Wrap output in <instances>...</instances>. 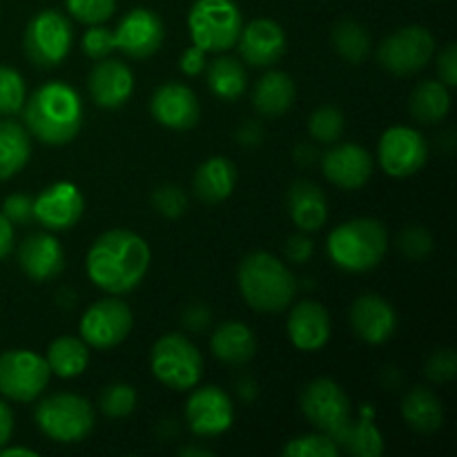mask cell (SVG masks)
I'll list each match as a JSON object with an SVG mask.
<instances>
[{"instance_id":"cell-51","label":"cell","mask_w":457,"mask_h":457,"mask_svg":"<svg viewBox=\"0 0 457 457\" xmlns=\"http://www.w3.org/2000/svg\"><path fill=\"white\" fill-rule=\"evenodd\" d=\"M262 128L257 123H245L239 129V134H237V138H239V143H245V145H257L262 141Z\"/></svg>"},{"instance_id":"cell-4","label":"cell","mask_w":457,"mask_h":457,"mask_svg":"<svg viewBox=\"0 0 457 457\" xmlns=\"http://www.w3.org/2000/svg\"><path fill=\"white\" fill-rule=\"evenodd\" d=\"M328 257L346 272L373 270L388 250V232L378 219H353L328 235Z\"/></svg>"},{"instance_id":"cell-43","label":"cell","mask_w":457,"mask_h":457,"mask_svg":"<svg viewBox=\"0 0 457 457\" xmlns=\"http://www.w3.org/2000/svg\"><path fill=\"white\" fill-rule=\"evenodd\" d=\"M457 373V355L453 348H442L433 353L431 360L427 361V378L436 384H446L455 378Z\"/></svg>"},{"instance_id":"cell-20","label":"cell","mask_w":457,"mask_h":457,"mask_svg":"<svg viewBox=\"0 0 457 457\" xmlns=\"http://www.w3.org/2000/svg\"><path fill=\"white\" fill-rule=\"evenodd\" d=\"M351 326L361 342L378 346L393 337L397 328V315L386 299L369 293L353 302Z\"/></svg>"},{"instance_id":"cell-47","label":"cell","mask_w":457,"mask_h":457,"mask_svg":"<svg viewBox=\"0 0 457 457\" xmlns=\"http://www.w3.org/2000/svg\"><path fill=\"white\" fill-rule=\"evenodd\" d=\"M312 241L306 235H293L286 244V254L295 263H306L312 257Z\"/></svg>"},{"instance_id":"cell-13","label":"cell","mask_w":457,"mask_h":457,"mask_svg":"<svg viewBox=\"0 0 457 457\" xmlns=\"http://www.w3.org/2000/svg\"><path fill=\"white\" fill-rule=\"evenodd\" d=\"M378 159L388 177H413L415 172L424 168L428 159L427 141L418 129L395 125V128H388L379 138Z\"/></svg>"},{"instance_id":"cell-38","label":"cell","mask_w":457,"mask_h":457,"mask_svg":"<svg viewBox=\"0 0 457 457\" xmlns=\"http://www.w3.org/2000/svg\"><path fill=\"white\" fill-rule=\"evenodd\" d=\"M339 453H342L339 446L326 433H308V436L295 437L284 446L286 457H337Z\"/></svg>"},{"instance_id":"cell-45","label":"cell","mask_w":457,"mask_h":457,"mask_svg":"<svg viewBox=\"0 0 457 457\" xmlns=\"http://www.w3.org/2000/svg\"><path fill=\"white\" fill-rule=\"evenodd\" d=\"M437 74H440V83L446 87L457 85V47L453 43L446 45L437 56Z\"/></svg>"},{"instance_id":"cell-10","label":"cell","mask_w":457,"mask_h":457,"mask_svg":"<svg viewBox=\"0 0 457 457\" xmlns=\"http://www.w3.org/2000/svg\"><path fill=\"white\" fill-rule=\"evenodd\" d=\"M52 370L34 351H7L0 355V393L13 402H34L47 388Z\"/></svg>"},{"instance_id":"cell-52","label":"cell","mask_w":457,"mask_h":457,"mask_svg":"<svg viewBox=\"0 0 457 457\" xmlns=\"http://www.w3.org/2000/svg\"><path fill=\"white\" fill-rule=\"evenodd\" d=\"M315 154H317V152L312 150L311 145H299L297 150H295V161H297V163L308 165V163H312V161H315Z\"/></svg>"},{"instance_id":"cell-48","label":"cell","mask_w":457,"mask_h":457,"mask_svg":"<svg viewBox=\"0 0 457 457\" xmlns=\"http://www.w3.org/2000/svg\"><path fill=\"white\" fill-rule=\"evenodd\" d=\"M179 65H181L183 74L187 76L201 74V71L205 70V52L201 47H196V45H192V47H187L186 52L181 54Z\"/></svg>"},{"instance_id":"cell-39","label":"cell","mask_w":457,"mask_h":457,"mask_svg":"<svg viewBox=\"0 0 457 457\" xmlns=\"http://www.w3.org/2000/svg\"><path fill=\"white\" fill-rule=\"evenodd\" d=\"M65 4L67 12L85 25H101L110 21L116 9V0H65Z\"/></svg>"},{"instance_id":"cell-44","label":"cell","mask_w":457,"mask_h":457,"mask_svg":"<svg viewBox=\"0 0 457 457\" xmlns=\"http://www.w3.org/2000/svg\"><path fill=\"white\" fill-rule=\"evenodd\" d=\"M0 212L9 219L12 223H29L34 219V199H29L27 195H12L4 199L3 210Z\"/></svg>"},{"instance_id":"cell-25","label":"cell","mask_w":457,"mask_h":457,"mask_svg":"<svg viewBox=\"0 0 457 457\" xmlns=\"http://www.w3.org/2000/svg\"><path fill=\"white\" fill-rule=\"evenodd\" d=\"M237 186V168L226 156H212L204 161L195 174V195L204 204H221L232 195Z\"/></svg>"},{"instance_id":"cell-15","label":"cell","mask_w":457,"mask_h":457,"mask_svg":"<svg viewBox=\"0 0 457 457\" xmlns=\"http://www.w3.org/2000/svg\"><path fill=\"white\" fill-rule=\"evenodd\" d=\"M165 29L161 18L145 7H137L120 18L114 31L116 47L132 58H147L163 45Z\"/></svg>"},{"instance_id":"cell-49","label":"cell","mask_w":457,"mask_h":457,"mask_svg":"<svg viewBox=\"0 0 457 457\" xmlns=\"http://www.w3.org/2000/svg\"><path fill=\"white\" fill-rule=\"evenodd\" d=\"M13 245V223L0 212V259L7 257L12 253Z\"/></svg>"},{"instance_id":"cell-18","label":"cell","mask_w":457,"mask_h":457,"mask_svg":"<svg viewBox=\"0 0 457 457\" xmlns=\"http://www.w3.org/2000/svg\"><path fill=\"white\" fill-rule=\"evenodd\" d=\"M239 52L253 67H272L286 52V34L279 22L270 18H257L241 29Z\"/></svg>"},{"instance_id":"cell-29","label":"cell","mask_w":457,"mask_h":457,"mask_svg":"<svg viewBox=\"0 0 457 457\" xmlns=\"http://www.w3.org/2000/svg\"><path fill=\"white\" fill-rule=\"evenodd\" d=\"M31 156L29 134L13 120H0V181L16 177Z\"/></svg>"},{"instance_id":"cell-19","label":"cell","mask_w":457,"mask_h":457,"mask_svg":"<svg viewBox=\"0 0 457 457\" xmlns=\"http://www.w3.org/2000/svg\"><path fill=\"white\" fill-rule=\"evenodd\" d=\"M150 112L170 129H190L199 123L201 107L195 92L183 83H163L150 101Z\"/></svg>"},{"instance_id":"cell-53","label":"cell","mask_w":457,"mask_h":457,"mask_svg":"<svg viewBox=\"0 0 457 457\" xmlns=\"http://www.w3.org/2000/svg\"><path fill=\"white\" fill-rule=\"evenodd\" d=\"M16 455H22V457H36L38 453L31 449H22V446H12V449H0V457H16Z\"/></svg>"},{"instance_id":"cell-6","label":"cell","mask_w":457,"mask_h":457,"mask_svg":"<svg viewBox=\"0 0 457 457\" xmlns=\"http://www.w3.org/2000/svg\"><path fill=\"white\" fill-rule=\"evenodd\" d=\"M36 424L49 440L76 445L92 431L94 409L74 393H54L36 406Z\"/></svg>"},{"instance_id":"cell-34","label":"cell","mask_w":457,"mask_h":457,"mask_svg":"<svg viewBox=\"0 0 457 457\" xmlns=\"http://www.w3.org/2000/svg\"><path fill=\"white\" fill-rule=\"evenodd\" d=\"M333 45L337 49L339 56L344 61L353 62V65H360L369 58L370 54V36L366 31L364 25H360L357 21H346L337 22L333 29Z\"/></svg>"},{"instance_id":"cell-3","label":"cell","mask_w":457,"mask_h":457,"mask_svg":"<svg viewBox=\"0 0 457 457\" xmlns=\"http://www.w3.org/2000/svg\"><path fill=\"white\" fill-rule=\"evenodd\" d=\"M237 284L241 295L259 312H281L290 306L297 281L293 272L270 253H253L239 263Z\"/></svg>"},{"instance_id":"cell-16","label":"cell","mask_w":457,"mask_h":457,"mask_svg":"<svg viewBox=\"0 0 457 457\" xmlns=\"http://www.w3.org/2000/svg\"><path fill=\"white\" fill-rule=\"evenodd\" d=\"M85 212V199L74 183H54L34 199V219L47 230H70Z\"/></svg>"},{"instance_id":"cell-26","label":"cell","mask_w":457,"mask_h":457,"mask_svg":"<svg viewBox=\"0 0 457 457\" xmlns=\"http://www.w3.org/2000/svg\"><path fill=\"white\" fill-rule=\"evenodd\" d=\"M210 348H212L217 360L241 366L253 360L254 353H257V337L250 330V326L241 324V321H226L214 330Z\"/></svg>"},{"instance_id":"cell-46","label":"cell","mask_w":457,"mask_h":457,"mask_svg":"<svg viewBox=\"0 0 457 457\" xmlns=\"http://www.w3.org/2000/svg\"><path fill=\"white\" fill-rule=\"evenodd\" d=\"M210 320H212V315H210V308L199 306V303L186 308V311H183V317H181L183 326H186L187 330H192V333H201V330L208 328Z\"/></svg>"},{"instance_id":"cell-12","label":"cell","mask_w":457,"mask_h":457,"mask_svg":"<svg viewBox=\"0 0 457 457\" xmlns=\"http://www.w3.org/2000/svg\"><path fill=\"white\" fill-rule=\"evenodd\" d=\"M132 324V311L123 299H101L85 311L83 320H80V339L92 348L110 351L128 337Z\"/></svg>"},{"instance_id":"cell-1","label":"cell","mask_w":457,"mask_h":457,"mask_svg":"<svg viewBox=\"0 0 457 457\" xmlns=\"http://www.w3.org/2000/svg\"><path fill=\"white\" fill-rule=\"evenodd\" d=\"M150 268V245L132 230H110L87 253V277L110 295L137 288Z\"/></svg>"},{"instance_id":"cell-28","label":"cell","mask_w":457,"mask_h":457,"mask_svg":"<svg viewBox=\"0 0 457 457\" xmlns=\"http://www.w3.org/2000/svg\"><path fill=\"white\" fill-rule=\"evenodd\" d=\"M402 415L413 431L424 433V436L436 433L445 422V409H442L440 397L424 386H415L413 391L406 393V397L402 400Z\"/></svg>"},{"instance_id":"cell-21","label":"cell","mask_w":457,"mask_h":457,"mask_svg":"<svg viewBox=\"0 0 457 457\" xmlns=\"http://www.w3.org/2000/svg\"><path fill=\"white\" fill-rule=\"evenodd\" d=\"M288 337L303 353H315L328 344L330 315L320 302L303 299L288 315Z\"/></svg>"},{"instance_id":"cell-33","label":"cell","mask_w":457,"mask_h":457,"mask_svg":"<svg viewBox=\"0 0 457 457\" xmlns=\"http://www.w3.org/2000/svg\"><path fill=\"white\" fill-rule=\"evenodd\" d=\"M208 85L214 96L223 98V101H237L245 92L248 76L237 58L223 56L208 67Z\"/></svg>"},{"instance_id":"cell-30","label":"cell","mask_w":457,"mask_h":457,"mask_svg":"<svg viewBox=\"0 0 457 457\" xmlns=\"http://www.w3.org/2000/svg\"><path fill=\"white\" fill-rule=\"evenodd\" d=\"M451 110L449 87L440 80H424L411 94V114L420 123H440Z\"/></svg>"},{"instance_id":"cell-50","label":"cell","mask_w":457,"mask_h":457,"mask_svg":"<svg viewBox=\"0 0 457 457\" xmlns=\"http://www.w3.org/2000/svg\"><path fill=\"white\" fill-rule=\"evenodd\" d=\"M13 433V413L3 400H0V449L9 442Z\"/></svg>"},{"instance_id":"cell-35","label":"cell","mask_w":457,"mask_h":457,"mask_svg":"<svg viewBox=\"0 0 457 457\" xmlns=\"http://www.w3.org/2000/svg\"><path fill=\"white\" fill-rule=\"evenodd\" d=\"M308 132L320 143H335L344 134V114L335 105H321L308 119Z\"/></svg>"},{"instance_id":"cell-40","label":"cell","mask_w":457,"mask_h":457,"mask_svg":"<svg viewBox=\"0 0 457 457\" xmlns=\"http://www.w3.org/2000/svg\"><path fill=\"white\" fill-rule=\"evenodd\" d=\"M152 205H154L163 217L177 219L186 212L187 196L179 186L165 183V186H159L154 192H152Z\"/></svg>"},{"instance_id":"cell-8","label":"cell","mask_w":457,"mask_h":457,"mask_svg":"<svg viewBox=\"0 0 457 457\" xmlns=\"http://www.w3.org/2000/svg\"><path fill=\"white\" fill-rule=\"evenodd\" d=\"M299 406L308 422L333 440H337L344 428L353 422L351 397L328 378L312 379L311 384H306L299 397Z\"/></svg>"},{"instance_id":"cell-23","label":"cell","mask_w":457,"mask_h":457,"mask_svg":"<svg viewBox=\"0 0 457 457\" xmlns=\"http://www.w3.org/2000/svg\"><path fill=\"white\" fill-rule=\"evenodd\" d=\"M94 103L105 110H116L125 105L134 92V76L128 65L120 61H103L92 70L87 80Z\"/></svg>"},{"instance_id":"cell-22","label":"cell","mask_w":457,"mask_h":457,"mask_svg":"<svg viewBox=\"0 0 457 457\" xmlns=\"http://www.w3.org/2000/svg\"><path fill=\"white\" fill-rule=\"evenodd\" d=\"M18 263L29 279L47 281L65 268V253L56 237L49 232H36L18 248Z\"/></svg>"},{"instance_id":"cell-27","label":"cell","mask_w":457,"mask_h":457,"mask_svg":"<svg viewBox=\"0 0 457 457\" xmlns=\"http://www.w3.org/2000/svg\"><path fill=\"white\" fill-rule=\"evenodd\" d=\"M295 101V83L286 71L270 70L257 80L253 92V105L262 116H281Z\"/></svg>"},{"instance_id":"cell-36","label":"cell","mask_w":457,"mask_h":457,"mask_svg":"<svg viewBox=\"0 0 457 457\" xmlns=\"http://www.w3.org/2000/svg\"><path fill=\"white\" fill-rule=\"evenodd\" d=\"M98 406L107 418H128L134 409H137V391L129 384L114 382L105 386V391L98 397Z\"/></svg>"},{"instance_id":"cell-11","label":"cell","mask_w":457,"mask_h":457,"mask_svg":"<svg viewBox=\"0 0 457 457\" xmlns=\"http://www.w3.org/2000/svg\"><path fill=\"white\" fill-rule=\"evenodd\" d=\"M436 52V38L422 25H409L388 36L378 49L379 65L395 76L424 70Z\"/></svg>"},{"instance_id":"cell-14","label":"cell","mask_w":457,"mask_h":457,"mask_svg":"<svg viewBox=\"0 0 457 457\" xmlns=\"http://www.w3.org/2000/svg\"><path fill=\"white\" fill-rule=\"evenodd\" d=\"M186 420L195 436L217 437L232 427L235 409L226 391L219 386H201L187 400Z\"/></svg>"},{"instance_id":"cell-7","label":"cell","mask_w":457,"mask_h":457,"mask_svg":"<svg viewBox=\"0 0 457 457\" xmlns=\"http://www.w3.org/2000/svg\"><path fill=\"white\" fill-rule=\"evenodd\" d=\"M152 373L163 386L172 391H190L201 382L204 360L195 344L186 335H163L154 344L150 355Z\"/></svg>"},{"instance_id":"cell-2","label":"cell","mask_w":457,"mask_h":457,"mask_svg":"<svg viewBox=\"0 0 457 457\" xmlns=\"http://www.w3.org/2000/svg\"><path fill=\"white\" fill-rule=\"evenodd\" d=\"M22 116L38 141L47 145H65L83 128V103L74 87L52 80L25 101Z\"/></svg>"},{"instance_id":"cell-32","label":"cell","mask_w":457,"mask_h":457,"mask_svg":"<svg viewBox=\"0 0 457 457\" xmlns=\"http://www.w3.org/2000/svg\"><path fill=\"white\" fill-rule=\"evenodd\" d=\"M339 451L355 457H379L384 451V440L379 428L375 427L373 420H353L342 436L335 440Z\"/></svg>"},{"instance_id":"cell-42","label":"cell","mask_w":457,"mask_h":457,"mask_svg":"<svg viewBox=\"0 0 457 457\" xmlns=\"http://www.w3.org/2000/svg\"><path fill=\"white\" fill-rule=\"evenodd\" d=\"M116 49L114 31L105 29L101 25H92L83 36V52L87 54L94 61H101L107 54H112Z\"/></svg>"},{"instance_id":"cell-54","label":"cell","mask_w":457,"mask_h":457,"mask_svg":"<svg viewBox=\"0 0 457 457\" xmlns=\"http://www.w3.org/2000/svg\"><path fill=\"white\" fill-rule=\"evenodd\" d=\"M181 455H201V457H208V455H212V451H208V449H195V446H186V449H181Z\"/></svg>"},{"instance_id":"cell-37","label":"cell","mask_w":457,"mask_h":457,"mask_svg":"<svg viewBox=\"0 0 457 457\" xmlns=\"http://www.w3.org/2000/svg\"><path fill=\"white\" fill-rule=\"evenodd\" d=\"M27 101L25 80L16 70L0 65V116H12L22 110Z\"/></svg>"},{"instance_id":"cell-24","label":"cell","mask_w":457,"mask_h":457,"mask_svg":"<svg viewBox=\"0 0 457 457\" xmlns=\"http://www.w3.org/2000/svg\"><path fill=\"white\" fill-rule=\"evenodd\" d=\"M288 214L293 219L295 226L302 232H315L328 219V205H326V196L320 186L312 181H295L288 190Z\"/></svg>"},{"instance_id":"cell-9","label":"cell","mask_w":457,"mask_h":457,"mask_svg":"<svg viewBox=\"0 0 457 457\" xmlns=\"http://www.w3.org/2000/svg\"><path fill=\"white\" fill-rule=\"evenodd\" d=\"M25 54L36 67H56L71 47V25L65 13L45 9L36 13L25 29Z\"/></svg>"},{"instance_id":"cell-31","label":"cell","mask_w":457,"mask_h":457,"mask_svg":"<svg viewBox=\"0 0 457 457\" xmlns=\"http://www.w3.org/2000/svg\"><path fill=\"white\" fill-rule=\"evenodd\" d=\"M45 360H47L49 370L58 378H79L89 364L87 344L79 337H58L52 342Z\"/></svg>"},{"instance_id":"cell-17","label":"cell","mask_w":457,"mask_h":457,"mask_svg":"<svg viewBox=\"0 0 457 457\" xmlns=\"http://www.w3.org/2000/svg\"><path fill=\"white\" fill-rule=\"evenodd\" d=\"M324 177L342 190H360L373 177V156L357 143H342L321 159Z\"/></svg>"},{"instance_id":"cell-41","label":"cell","mask_w":457,"mask_h":457,"mask_svg":"<svg viewBox=\"0 0 457 457\" xmlns=\"http://www.w3.org/2000/svg\"><path fill=\"white\" fill-rule=\"evenodd\" d=\"M402 253L409 259H424L433 250V237L427 228L422 226H411L406 230L400 232V239H397Z\"/></svg>"},{"instance_id":"cell-5","label":"cell","mask_w":457,"mask_h":457,"mask_svg":"<svg viewBox=\"0 0 457 457\" xmlns=\"http://www.w3.org/2000/svg\"><path fill=\"white\" fill-rule=\"evenodd\" d=\"M192 43L204 52H228L244 29V16L235 0H196L187 13Z\"/></svg>"}]
</instances>
